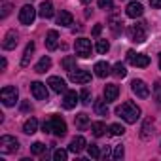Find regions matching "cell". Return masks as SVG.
<instances>
[{
  "label": "cell",
  "instance_id": "1",
  "mask_svg": "<svg viewBox=\"0 0 161 161\" xmlns=\"http://www.w3.org/2000/svg\"><path fill=\"white\" fill-rule=\"evenodd\" d=\"M116 114H118L123 121H127V123H136V119L140 118V108H138L135 103L127 101V103H123L121 106L116 108Z\"/></svg>",
  "mask_w": 161,
  "mask_h": 161
},
{
  "label": "cell",
  "instance_id": "2",
  "mask_svg": "<svg viewBox=\"0 0 161 161\" xmlns=\"http://www.w3.org/2000/svg\"><path fill=\"white\" fill-rule=\"evenodd\" d=\"M0 99H2L4 106H15L17 99H19V91L14 86H6L2 91H0Z\"/></svg>",
  "mask_w": 161,
  "mask_h": 161
},
{
  "label": "cell",
  "instance_id": "3",
  "mask_svg": "<svg viewBox=\"0 0 161 161\" xmlns=\"http://www.w3.org/2000/svg\"><path fill=\"white\" fill-rule=\"evenodd\" d=\"M19 150V140L15 136H10V135H4L0 138V152L2 153H15Z\"/></svg>",
  "mask_w": 161,
  "mask_h": 161
},
{
  "label": "cell",
  "instance_id": "4",
  "mask_svg": "<svg viewBox=\"0 0 161 161\" xmlns=\"http://www.w3.org/2000/svg\"><path fill=\"white\" fill-rule=\"evenodd\" d=\"M91 40H87V38H78L76 42H74V51H76V55L78 57H82V59H87L89 55H91Z\"/></svg>",
  "mask_w": 161,
  "mask_h": 161
},
{
  "label": "cell",
  "instance_id": "5",
  "mask_svg": "<svg viewBox=\"0 0 161 161\" xmlns=\"http://www.w3.org/2000/svg\"><path fill=\"white\" fill-rule=\"evenodd\" d=\"M127 32H129V38H131L133 42L142 44V42L146 40V25H144V23H135V25H131Z\"/></svg>",
  "mask_w": 161,
  "mask_h": 161
},
{
  "label": "cell",
  "instance_id": "6",
  "mask_svg": "<svg viewBox=\"0 0 161 161\" xmlns=\"http://www.w3.org/2000/svg\"><path fill=\"white\" fill-rule=\"evenodd\" d=\"M68 80L74 84H89L91 82V74L84 68H74L68 72Z\"/></svg>",
  "mask_w": 161,
  "mask_h": 161
},
{
  "label": "cell",
  "instance_id": "7",
  "mask_svg": "<svg viewBox=\"0 0 161 161\" xmlns=\"http://www.w3.org/2000/svg\"><path fill=\"white\" fill-rule=\"evenodd\" d=\"M127 61L133 64V66H138V68H146L150 64V57L148 55H142V53H135L133 49L127 51Z\"/></svg>",
  "mask_w": 161,
  "mask_h": 161
},
{
  "label": "cell",
  "instance_id": "8",
  "mask_svg": "<svg viewBox=\"0 0 161 161\" xmlns=\"http://www.w3.org/2000/svg\"><path fill=\"white\" fill-rule=\"evenodd\" d=\"M34 17H36V8H32L31 4H25L19 10V21L23 25H32L34 23Z\"/></svg>",
  "mask_w": 161,
  "mask_h": 161
},
{
  "label": "cell",
  "instance_id": "9",
  "mask_svg": "<svg viewBox=\"0 0 161 161\" xmlns=\"http://www.w3.org/2000/svg\"><path fill=\"white\" fill-rule=\"evenodd\" d=\"M49 121H51V133H55L57 136H64L66 135V123H64V119L61 118V116H51L49 118Z\"/></svg>",
  "mask_w": 161,
  "mask_h": 161
},
{
  "label": "cell",
  "instance_id": "10",
  "mask_svg": "<svg viewBox=\"0 0 161 161\" xmlns=\"http://www.w3.org/2000/svg\"><path fill=\"white\" fill-rule=\"evenodd\" d=\"M131 89L140 99H148L150 97V89H148V86L142 82V80H133V82H131Z\"/></svg>",
  "mask_w": 161,
  "mask_h": 161
},
{
  "label": "cell",
  "instance_id": "11",
  "mask_svg": "<svg viewBox=\"0 0 161 161\" xmlns=\"http://www.w3.org/2000/svg\"><path fill=\"white\" fill-rule=\"evenodd\" d=\"M31 91H32L34 99H38V101H47V87H46V84H42V82H32V84H31Z\"/></svg>",
  "mask_w": 161,
  "mask_h": 161
},
{
  "label": "cell",
  "instance_id": "12",
  "mask_svg": "<svg viewBox=\"0 0 161 161\" xmlns=\"http://www.w3.org/2000/svg\"><path fill=\"white\" fill-rule=\"evenodd\" d=\"M125 14H127V17L136 19V17H142L144 8H142V4H140V2H129V4H127V8H125Z\"/></svg>",
  "mask_w": 161,
  "mask_h": 161
},
{
  "label": "cell",
  "instance_id": "13",
  "mask_svg": "<svg viewBox=\"0 0 161 161\" xmlns=\"http://www.w3.org/2000/svg\"><path fill=\"white\" fill-rule=\"evenodd\" d=\"M47 86L55 91V93H64L66 91V82L63 78H59V76H51L49 80H47Z\"/></svg>",
  "mask_w": 161,
  "mask_h": 161
},
{
  "label": "cell",
  "instance_id": "14",
  "mask_svg": "<svg viewBox=\"0 0 161 161\" xmlns=\"http://www.w3.org/2000/svg\"><path fill=\"white\" fill-rule=\"evenodd\" d=\"M78 101H80V95H78L76 91H64V99H63V106H64L66 110H72V108H76V104H78Z\"/></svg>",
  "mask_w": 161,
  "mask_h": 161
},
{
  "label": "cell",
  "instance_id": "15",
  "mask_svg": "<svg viewBox=\"0 0 161 161\" xmlns=\"http://www.w3.org/2000/svg\"><path fill=\"white\" fill-rule=\"evenodd\" d=\"M17 42H19V34L15 31H8V34L4 36V42H2V47L4 49H15Z\"/></svg>",
  "mask_w": 161,
  "mask_h": 161
},
{
  "label": "cell",
  "instance_id": "16",
  "mask_svg": "<svg viewBox=\"0 0 161 161\" xmlns=\"http://www.w3.org/2000/svg\"><path fill=\"white\" fill-rule=\"evenodd\" d=\"M119 95V87L116 84H106L104 86V101L106 103H114Z\"/></svg>",
  "mask_w": 161,
  "mask_h": 161
},
{
  "label": "cell",
  "instance_id": "17",
  "mask_svg": "<svg viewBox=\"0 0 161 161\" xmlns=\"http://www.w3.org/2000/svg\"><path fill=\"white\" fill-rule=\"evenodd\" d=\"M86 146H87V142H86V138H84V136H74V138L70 140L68 150H70V152H74V153H80Z\"/></svg>",
  "mask_w": 161,
  "mask_h": 161
},
{
  "label": "cell",
  "instance_id": "18",
  "mask_svg": "<svg viewBox=\"0 0 161 161\" xmlns=\"http://www.w3.org/2000/svg\"><path fill=\"white\" fill-rule=\"evenodd\" d=\"M57 44H59V32L57 31H49L46 34V47L49 51H55L57 49Z\"/></svg>",
  "mask_w": 161,
  "mask_h": 161
},
{
  "label": "cell",
  "instance_id": "19",
  "mask_svg": "<svg viewBox=\"0 0 161 161\" xmlns=\"http://www.w3.org/2000/svg\"><path fill=\"white\" fill-rule=\"evenodd\" d=\"M38 14H40V17H44V19H49V17H53V14H55V10H53V4L49 2V0H44V2L40 4V10H38Z\"/></svg>",
  "mask_w": 161,
  "mask_h": 161
},
{
  "label": "cell",
  "instance_id": "20",
  "mask_svg": "<svg viewBox=\"0 0 161 161\" xmlns=\"http://www.w3.org/2000/svg\"><path fill=\"white\" fill-rule=\"evenodd\" d=\"M93 70H95V74H97L99 78H106L108 74H112V68H110V64H108L106 61H99Z\"/></svg>",
  "mask_w": 161,
  "mask_h": 161
},
{
  "label": "cell",
  "instance_id": "21",
  "mask_svg": "<svg viewBox=\"0 0 161 161\" xmlns=\"http://www.w3.org/2000/svg\"><path fill=\"white\" fill-rule=\"evenodd\" d=\"M57 23L61 25V27H70L72 23H74V17H72V14L70 12H61L59 15H57Z\"/></svg>",
  "mask_w": 161,
  "mask_h": 161
},
{
  "label": "cell",
  "instance_id": "22",
  "mask_svg": "<svg viewBox=\"0 0 161 161\" xmlns=\"http://www.w3.org/2000/svg\"><path fill=\"white\" fill-rule=\"evenodd\" d=\"M152 133H153V123H152V119H144L142 129H140V138L148 140V138L152 136Z\"/></svg>",
  "mask_w": 161,
  "mask_h": 161
},
{
  "label": "cell",
  "instance_id": "23",
  "mask_svg": "<svg viewBox=\"0 0 161 161\" xmlns=\"http://www.w3.org/2000/svg\"><path fill=\"white\" fill-rule=\"evenodd\" d=\"M34 53V42H29L27 47H25V53H23V59H21V66H29L31 63V57Z\"/></svg>",
  "mask_w": 161,
  "mask_h": 161
},
{
  "label": "cell",
  "instance_id": "24",
  "mask_svg": "<svg viewBox=\"0 0 161 161\" xmlns=\"http://www.w3.org/2000/svg\"><path fill=\"white\" fill-rule=\"evenodd\" d=\"M51 68V59L46 55V57H42L40 61H38V64H36V72L38 74H44L46 70H49Z\"/></svg>",
  "mask_w": 161,
  "mask_h": 161
},
{
  "label": "cell",
  "instance_id": "25",
  "mask_svg": "<svg viewBox=\"0 0 161 161\" xmlns=\"http://www.w3.org/2000/svg\"><path fill=\"white\" fill-rule=\"evenodd\" d=\"M74 123H76L78 129H86V127L89 125V116L84 114V112H82V114H78V116L74 118Z\"/></svg>",
  "mask_w": 161,
  "mask_h": 161
},
{
  "label": "cell",
  "instance_id": "26",
  "mask_svg": "<svg viewBox=\"0 0 161 161\" xmlns=\"http://www.w3.org/2000/svg\"><path fill=\"white\" fill-rule=\"evenodd\" d=\"M108 23H110V29L114 31V34H119V32H121V29H123V21H121L118 15H112Z\"/></svg>",
  "mask_w": 161,
  "mask_h": 161
},
{
  "label": "cell",
  "instance_id": "27",
  "mask_svg": "<svg viewBox=\"0 0 161 161\" xmlns=\"http://www.w3.org/2000/svg\"><path fill=\"white\" fill-rule=\"evenodd\" d=\"M93 108H95V112H97L99 116H108V106H106V101L97 99V101H95V104H93Z\"/></svg>",
  "mask_w": 161,
  "mask_h": 161
},
{
  "label": "cell",
  "instance_id": "28",
  "mask_svg": "<svg viewBox=\"0 0 161 161\" xmlns=\"http://www.w3.org/2000/svg\"><path fill=\"white\" fill-rule=\"evenodd\" d=\"M36 129H38V121H36V118L27 119V121H25V125H23V131H25L27 135H34V133H36Z\"/></svg>",
  "mask_w": 161,
  "mask_h": 161
},
{
  "label": "cell",
  "instance_id": "29",
  "mask_svg": "<svg viewBox=\"0 0 161 161\" xmlns=\"http://www.w3.org/2000/svg\"><path fill=\"white\" fill-rule=\"evenodd\" d=\"M104 131H106V125H104L103 121H95V123H91V133H93V136H103Z\"/></svg>",
  "mask_w": 161,
  "mask_h": 161
},
{
  "label": "cell",
  "instance_id": "30",
  "mask_svg": "<svg viewBox=\"0 0 161 161\" xmlns=\"http://www.w3.org/2000/svg\"><path fill=\"white\" fill-rule=\"evenodd\" d=\"M112 76H116V78H125V76H127L125 66H123L121 63H116V64L112 66Z\"/></svg>",
  "mask_w": 161,
  "mask_h": 161
},
{
  "label": "cell",
  "instance_id": "31",
  "mask_svg": "<svg viewBox=\"0 0 161 161\" xmlns=\"http://www.w3.org/2000/svg\"><path fill=\"white\" fill-rule=\"evenodd\" d=\"M63 68L68 70V72L74 70V68H76V57H64V59H63Z\"/></svg>",
  "mask_w": 161,
  "mask_h": 161
},
{
  "label": "cell",
  "instance_id": "32",
  "mask_svg": "<svg viewBox=\"0 0 161 161\" xmlns=\"http://www.w3.org/2000/svg\"><path fill=\"white\" fill-rule=\"evenodd\" d=\"M95 49L99 51V53H106L108 49H110V44H108V40H97V46H95Z\"/></svg>",
  "mask_w": 161,
  "mask_h": 161
},
{
  "label": "cell",
  "instance_id": "33",
  "mask_svg": "<svg viewBox=\"0 0 161 161\" xmlns=\"http://www.w3.org/2000/svg\"><path fill=\"white\" fill-rule=\"evenodd\" d=\"M123 133H125V127H123V125H119V123L110 125V135H114V136H121Z\"/></svg>",
  "mask_w": 161,
  "mask_h": 161
},
{
  "label": "cell",
  "instance_id": "34",
  "mask_svg": "<svg viewBox=\"0 0 161 161\" xmlns=\"http://www.w3.org/2000/svg\"><path fill=\"white\" fill-rule=\"evenodd\" d=\"M153 99L157 104H161V80H157L155 86H153Z\"/></svg>",
  "mask_w": 161,
  "mask_h": 161
},
{
  "label": "cell",
  "instance_id": "35",
  "mask_svg": "<svg viewBox=\"0 0 161 161\" xmlns=\"http://www.w3.org/2000/svg\"><path fill=\"white\" fill-rule=\"evenodd\" d=\"M31 152H32L34 155H40V153H44V152H46V146H44L42 142H34V144L31 146Z\"/></svg>",
  "mask_w": 161,
  "mask_h": 161
},
{
  "label": "cell",
  "instance_id": "36",
  "mask_svg": "<svg viewBox=\"0 0 161 161\" xmlns=\"http://www.w3.org/2000/svg\"><path fill=\"white\" fill-rule=\"evenodd\" d=\"M87 153H89V157H93V159H99V157H101V152H99V146H97V144L87 146Z\"/></svg>",
  "mask_w": 161,
  "mask_h": 161
},
{
  "label": "cell",
  "instance_id": "37",
  "mask_svg": "<svg viewBox=\"0 0 161 161\" xmlns=\"http://www.w3.org/2000/svg\"><path fill=\"white\" fill-rule=\"evenodd\" d=\"M80 99H82V104H91V93H89V89H82V91H80Z\"/></svg>",
  "mask_w": 161,
  "mask_h": 161
},
{
  "label": "cell",
  "instance_id": "38",
  "mask_svg": "<svg viewBox=\"0 0 161 161\" xmlns=\"http://www.w3.org/2000/svg\"><path fill=\"white\" fill-rule=\"evenodd\" d=\"M66 157H68L66 150H55L53 152V159L55 161H66Z\"/></svg>",
  "mask_w": 161,
  "mask_h": 161
},
{
  "label": "cell",
  "instance_id": "39",
  "mask_svg": "<svg viewBox=\"0 0 161 161\" xmlns=\"http://www.w3.org/2000/svg\"><path fill=\"white\" fill-rule=\"evenodd\" d=\"M123 153H125V150H123V146L119 144V146H116V148H114V155H112V157H114V159H121V157H123Z\"/></svg>",
  "mask_w": 161,
  "mask_h": 161
},
{
  "label": "cell",
  "instance_id": "40",
  "mask_svg": "<svg viewBox=\"0 0 161 161\" xmlns=\"http://www.w3.org/2000/svg\"><path fill=\"white\" fill-rule=\"evenodd\" d=\"M112 6H114L112 0H99V8L103 10H112Z\"/></svg>",
  "mask_w": 161,
  "mask_h": 161
},
{
  "label": "cell",
  "instance_id": "41",
  "mask_svg": "<svg viewBox=\"0 0 161 161\" xmlns=\"http://www.w3.org/2000/svg\"><path fill=\"white\" fill-rule=\"evenodd\" d=\"M10 10H12V6H10V4H4V6H2V14H0V17H2V19H4V17H8Z\"/></svg>",
  "mask_w": 161,
  "mask_h": 161
},
{
  "label": "cell",
  "instance_id": "42",
  "mask_svg": "<svg viewBox=\"0 0 161 161\" xmlns=\"http://www.w3.org/2000/svg\"><path fill=\"white\" fill-rule=\"evenodd\" d=\"M42 131H44V133H51V121H49V119H47V121H44Z\"/></svg>",
  "mask_w": 161,
  "mask_h": 161
},
{
  "label": "cell",
  "instance_id": "43",
  "mask_svg": "<svg viewBox=\"0 0 161 161\" xmlns=\"http://www.w3.org/2000/svg\"><path fill=\"white\" fill-rule=\"evenodd\" d=\"M101 32H103V25H95L93 27V36H99Z\"/></svg>",
  "mask_w": 161,
  "mask_h": 161
},
{
  "label": "cell",
  "instance_id": "44",
  "mask_svg": "<svg viewBox=\"0 0 161 161\" xmlns=\"http://www.w3.org/2000/svg\"><path fill=\"white\" fill-rule=\"evenodd\" d=\"M150 6L152 8H161V0H150Z\"/></svg>",
  "mask_w": 161,
  "mask_h": 161
},
{
  "label": "cell",
  "instance_id": "45",
  "mask_svg": "<svg viewBox=\"0 0 161 161\" xmlns=\"http://www.w3.org/2000/svg\"><path fill=\"white\" fill-rule=\"evenodd\" d=\"M21 108H23L25 112H29V110H32V104H31V103H23V106H21Z\"/></svg>",
  "mask_w": 161,
  "mask_h": 161
},
{
  "label": "cell",
  "instance_id": "46",
  "mask_svg": "<svg viewBox=\"0 0 161 161\" xmlns=\"http://www.w3.org/2000/svg\"><path fill=\"white\" fill-rule=\"evenodd\" d=\"M0 66H2V70H6V66H8V61L2 57V61H0Z\"/></svg>",
  "mask_w": 161,
  "mask_h": 161
},
{
  "label": "cell",
  "instance_id": "47",
  "mask_svg": "<svg viewBox=\"0 0 161 161\" xmlns=\"http://www.w3.org/2000/svg\"><path fill=\"white\" fill-rule=\"evenodd\" d=\"M80 2H82V4H89V2H91V0H80Z\"/></svg>",
  "mask_w": 161,
  "mask_h": 161
},
{
  "label": "cell",
  "instance_id": "48",
  "mask_svg": "<svg viewBox=\"0 0 161 161\" xmlns=\"http://www.w3.org/2000/svg\"><path fill=\"white\" fill-rule=\"evenodd\" d=\"M159 68H161V53H159Z\"/></svg>",
  "mask_w": 161,
  "mask_h": 161
}]
</instances>
